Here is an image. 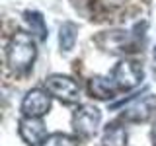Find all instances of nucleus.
Listing matches in <instances>:
<instances>
[{"label":"nucleus","instance_id":"13","mask_svg":"<svg viewBox=\"0 0 156 146\" xmlns=\"http://www.w3.org/2000/svg\"><path fill=\"white\" fill-rule=\"evenodd\" d=\"M41 146H78V138L66 133H53L43 140Z\"/></svg>","mask_w":156,"mask_h":146},{"label":"nucleus","instance_id":"6","mask_svg":"<svg viewBox=\"0 0 156 146\" xmlns=\"http://www.w3.org/2000/svg\"><path fill=\"white\" fill-rule=\"evenodd\" d=\"M22 115L29 119H41L51 109V94L43 88H31L22 99Z\"/></svg>","mask_w":156,"mask_h":146},{"label":"nucleus","instance_id":"15","mask_svg":"<svg viewBox=\"0 0 156 146\" xmlns=\"http://www.w3.org/2000/svg\"><path fill=\"white\" fill-rule=\"evenodd\" d=\"M154 61H156V47H154Z\"/></svg>","mask_w":156,"mask_h":146},{"label":"nucleus","instance_id":"5","mask_svg":"<svg viewBox=\"0 0 156 146\" xmlns=\"http://www.w3.org/2000/svg\"><path fill=\"white\" fill-rule=\"evenodd\" d=\"M101 123V111L96 105L84 103L76 107V111L72 113V127L78 136H94L98 133V127Z\"/></svg>","mask_w":156,"mask_h":146},{"label":"nucleus","instance_id":"8","mask_svg":"<svg viewBox=\"0 0 156 146\" xmlns=\"http://www.w3.org/2000/svg\"><path fill=\"white\" fill-rule=\"evenodd\" d=\"M156 113V96L148 94L140 99H136L131 107L123 111V121H131V123H144Z\"/></svg>","mask_w":156,"mask_h":146},{"label":"nucleus","instance_id":"2","mask_svg":"<svg viewBox=\"0 0 156 146\" xmlns=\"http://www.w3.org/2000/svg\"><path fill=\"white\" fill-rule=\"evenodd\" d=\"M45 90L51 97H57L65 105H74L80 99V86L74 78L66 74H51L45 78Z\"/></svg>","mask_w":156,"mask_h":146},{"label":"nucleus","instance_id":"4","mask_svg":"<svg viewBox=\"0 0 156 146\" xmlns=\"http://www.w3.org/2000/svg\"><path fill=\"white\" fill-rule=\"evenodd\" d=\"M96 45L107 53H133L136 51V39L125 29H111L101 31L96 39Z\"/></svg>","mask_w":156,"mask_h":146},{"label":"nucleus","instance_id":"12","mask_svg":"<svg viewBox=\"0 0 156 146\" xmlns=\"http://www.w3.org/2000/svg\"><path fill=\"white\" fill-rule=\"evenodd\" d=\"M104 146H127V130L119 125H107L104 133Z\"/></svg>","mask_w":156,"mask_h":146},{"label":"nucleus","instance_id":"7","mask_svg":"<svg viewBox=\"0 0 156 146\" xmlns=\"http://www.w3.org/2000/svg\"><path fill=\"white\" fill-rule=\"evenodd\" d=\"M18 133H20V138L27 146L43 144V140L49 136L45 123L41 119H29V117H22L18 121Z\"/></svg>","mask_w":156,"mask_h":146},{"label":"nucleus","instance_id":"10","mask_svg":"<svg viewBox=\"0 0 156 146\" xmlns=\"http://www.w3.org/2000/svg\"><path fill=\"white\" fill-rule=\"evenodd\" d=\"M78 39V26L74 22H62L58 27V47L62 53H70Z\"/></svg>","mask_w":156,"mask_h":146},{"label":"nucleus","instance_id":"1","mask_svg":"<svg viewBox=\"0 0 156 146\" xmlns=\"http://www.w3.org/2000/svg\"><path fill=\"white\" fill-rule=\"evenodd\" d=\"M37 58V45L31 33L16 31L6 45V64L14 74H27Z\"/></svg>","mask_w":156,"mask_h":146},{"label":"nucleus","instance_id":"3","mask_svg":"<svg viewBox=\"0 0 156 146\" xmlns=\"http://www.w3.org/2000/svg\"><path fill=\"white\" fill-rule=\"evenodd\" d=\"M144 70L140 66V62L131 61V58H123L113 66L111 70V80L115 82V86L119 90H133L143 82Z\"/></svg>","mask_w":156,"mask_h":146},{"label":"nucleus","instance_id":"14","mask_svg":"<svg viewBox=\"0 0 156 146\" xmlns=\"http://www.w3.org/2000/svg\"><path fill=\"white\" fill-rule=\"evenodd\" d=\"M152 146H156V123L152 127Z\"/></svg>","mask_w":156,"mask_h":146},{"label":"nucleus","instance_id":"11","mask_svg":"<svg viewBox=\"0 0 156 146\" xmlns=\"http://www.w3.org/2000/svg\"><path fill=\"white\" fill-rule=\"evenodd\" d=\"M23 22L27 23V29L31 31V35H35L39 41H45L47 39V23H45V18L41 16L35 10H26L23 12Z\"/></svg>","mask_w":156,"mask_h":146},{"label":"nucleus","instance_id":"9","mask_svg":"<svg viewBox=\"0 0 156 146\" xmlns=\"http://www.w3.org/2000/svg\"><path fill=\"white\" fill-rule=\"evenodd\" d=\"M117 90L119 88L115 86V82L107 76L96 74L88 80V94L92 97H96V99H111Z\"/></svg>","mask_w":156,"mask_h":146}]
</instances>
